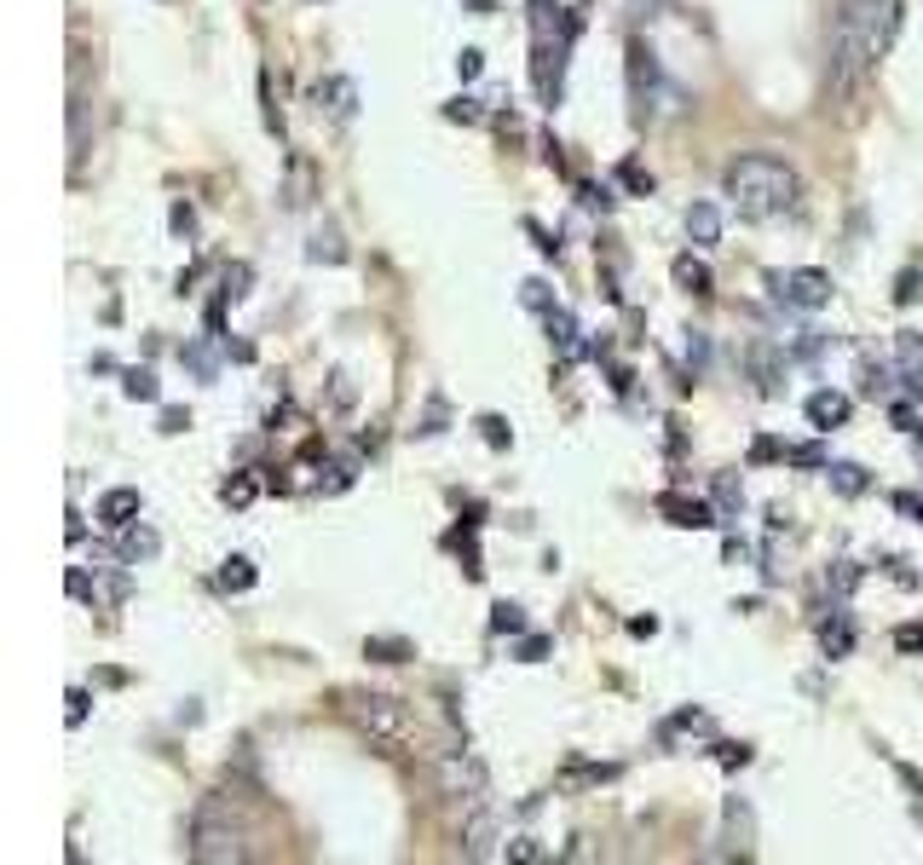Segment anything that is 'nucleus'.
<instances>
[{
	"mask_svg": "<svg viewBox=\"0 0 923 865\" xmlns=\"http://www.w3.org/2000/svg\"><path fill=\"white\" fill-rule=\"evenodd\" d=\"M721 196L733 203L739 219H779L796 208L802 196V179L791 163H779V156L768 151H751L739 156V163H728V173H721Z\"/></svg>",
	"mask_w": 923,
	"mask_h": 865,
	"instance_id": "f257e3e1",
	"label": "nucleus"
},
{
	"mask_svg": "<svg viewBox=\"0 0 923 865\" xmlns=\"http://www.w3.org/2000/svg\"><path fill=\"white\" fill-rule=\"evenodd\" d=\"M347 716H352V728L364 733L370 744H381L387 756H398V750H410V744H416V716H410V704L393 698V693H352Z\"/></svg>",
	"mask_w": 923,
	"mask_h": 865,
	"instance_id": "f03ea898",
	"label": "nucleus"
},
{
	"mask_svg": "<svg viewBox=\"0 0 923 865\" xmlns=\"http://www.w3.org/2000/svg\"><path fill=\"white\" fill-rule=\"evenodd\" d=\"M439 791L456 796V802H468V808H479V802L491 796L486 761H479L474 750H445V756H439Z\"/></svg>",
	"mask_w": 923,
	"mask_h": 865,
	"instance_id": "7ed1b4c3",
	"label": "nucleus"
},
{
	"mask_svg": "<svg viewBox=\"0 0 923 865\" xmlns=\"http://www.w3.org/2000/svg\"><path fill=\"white\" fill-rule=\"evenodd\" d=\"M768 289H774L779 307H796V312H819V307H831V272H819V266L774 272V277H768Z\"/></svg>",
	"mask_w": 923,
	"mask_h": 865,
	"instance_id": "20e7f679",
	"label": "nucleus"
},
{
	"mask_svg": "<svg viewBox=\"0 0 923 865\" xmlns=\"http://www.w3.org/2000/svg\"><path fill=\"white\" fill-rule=\"evenodd\" d=\"M624 58H630V98H635V116L647 122V116H652V98H658V58H652V47L640 41V35L630 41Z\"/></svg>",
	"mask_w": 923,
	"mask_h": 865,
	"instance_id": "39448f33",
	"label": "nucleus"
},
{
	"mask_svg": "<svg viewBox=\"0 0 923 865\" xmlns=\"http://www.w3.org/2000/svg\"><path fill=\"white\" fill-rule=\"evenodd\" d=\"M243 854H249V849H243V831H226V825H214V819L196 825L191 860H203V865H226V860H243Z\"/></svg>",
	"mask_w": 923,
	"mask_h": 865,
	"instance_id": "423d86ee",
	"label": "nucleus"
},
{
	"mask_svg": "<svg viewBox=\"0 0 923 865\" xmlns=\"http://www.w3.org/2000/svg\"><path fill=\"white\" fill-rule=\"evenodd\" d=\"M658 514H664L670 526H681V531H716V526H721V514L710 508V502L681 496V491H664V496H658Z\"/></svg>",
	"mask_w": 923,
	"mask_h": 865,
	"instance_id": "0eeeda50",
	"label": "nucleus"
},
{
	"mask_svg": "<svg viewBox=\"0 0 923 865\" xmlns=\"http://www.w3.org/2000/svg\"><path fill=\"white\" fill-rule=\"evenodd\" d=\"M139 508H145V496H139L133 485H116V491L98 496V526H105V531H128L139 519Z\"/></svg>",
	"mask_w": 923,
	"mask_h": 865,
	"instance_id": "6e6552de",
	"label": "nucleus"
},
{
	"mask_svg": "<svg viewBox=\"0 0 923 865\" xmlns=\"http://www.w3.org/2000/svg\"><path fill=\"white\" fill-rule=\"evenodd\" d=\"M895 364H900V387H907V398H923V335L918 329L895 335Z\"/></svg>",
	"mask_w": 923,
	"mask_h": 865,
	"instance_id": "1a4fd4ad",
	"label": "nucleus"
},
{
	"mask_svg": "<svg viewBox=\"0 0 923 865\" xmlns=\"http://www.w3.org/2000/svg\"><path fill=\"white\" fill-rule=\"evenodd\" d=\"M312 98H317V110L335 116V122H352L358 116V87L347 82V75H324V82L312 87Z\"/></svg>",
	"mask_w": 923,
	"mask_h": 865,
	"instance_id": "9d476101",
	"label": "nucleus"
},
{
	"mask_svg": "<svg viewBox=\"0 0 923 865\" xmlns=\"http://www.w3.org/2000/svg\"><path fill=\"white\" fill-rule=\"evenodd\" d=\"M849 393H814L808 405H802V416H808V428H819V433H831V428H842V421H849Z\"/></svg>",
	"mask_w": 923,
	"mask_h": 865,
	"instance_id": "9b49d317",
	"label": "nucleus"
},
{
	"mask_svg": "<svg viewBox=\"0 0 923 865\" xmlns=\"http://www.w3.org/2000/svg\"><path fill=\"white\" fill-rule=\"evenodd\" d=\"M543 324H549V340H554V347H560V358H584L589 347H584V340H577V335H584V329H577V317L572 312H543Z\"/></svg>",
	"mask_w": 923,
	"mask_h": 865,
	"instance_id": "f8f14e48",
	"label": "nucleus"
},
{
	"mask_svg": "<svg viewBox=\"0 0 923 865\" xmlns=\"http://www.w3.org/2000/svg\"><path fill=\"white\" fill-rule=\"evenodd\" d=\"M670 277H675V289H687V295H710V289H716L710 266H705V260H693V254H675Z\"/></svg>",
	"mask_w": 923,
	"mask_h": 865,
	"instance_id": "ddd939ff",
	"label": "nucleus"
},
{
	"mask_svg": "<svg viewBox=\"0 0 923 865\" xmlns=\"http://www.w3.org/2000/svg\"><path fill=\"white\" fill-rule=\"evenodd\" d=\"M156 549H163V537H156L151 526H139V519H133V526L122 531V549H116V554H122V566H139V560H151Z\"/></svg>",
	"mask_w": 923,
	"mask_h": 865,
	"instance_id": "4468645a",
	"label": "nucleus"
},
{
	"mask_svg": "<svg viewBox=\"0 0 923 865\" xmlns=\"http://www.w3.org/2000/svg\"><path fill=\"white\" fill-rule=\"evenodd\" d=\"M826 479H831L837 496H866V491H872V479H866V468H860V461H826Z\"/></svg>",
	"mask_w": 923,
	"mask_h": 865,
	"instance_id": "2eb2a0df",
	"label": "nucleus"
},
{
	"mask_svg": "<svg viewBox=\"0 0 923 865\" xmlns=\"http://www.w3.org/2000/svg\"><path fill=\"white\" fill-rule=\"evenodd\" d=\"M491 842H496V819L486 814V802H479V814H474V825H468V842H462V854H468V860H491V854H496Z\"/></svg>",
	"mask_w": 923,
	"mask_h": 865,
	"instance_id": "dca6fc26",
	"label": "nucleus"
},
{
	"mask_svg": "<svg viewBox=\"0 0 923 865\" xmlns=\"http://www.w3.org/2000/svg\"><path fill=\"white\" fill-rule=\"evenodd\" d=\"M254 582H260V572H254L249 554H231L226 566H219V589H226V594H249Z\"/></svg>",
	"mask_w": 923,
	"mask_h": 865,
	"instance_id": "f3484780",
	"label": "nucleus"
},
{
	"mask_svg": "<svg viewBox=\"0 0 923 865\" xmlns=\"http://www.w3.org/2000/svg\"><path fill=\"white\" fill-rule=\"evenodd\" d=\"M687 237H693V243H716V237H721V208L716 203H693L687 208Z\"/></svg>",
	"mask_w": 923,
	"mask_h": 865,
	"instance_id": "a211bd4d",
	"label": "nucleus"
},
{
	"mask_svg": "<svg viewBox=\"0 0 923 865\" xmlns=\"http://www.w3.org/2000/svg\"><path fill=\"white\" fill-rule=\"evenodd\" d=\"M751 837H756V819H751V802H728V842L739 854H751Z\"/></svg>",
	"mask_w": 923,
	"mask_h": 865,
	"instance_id": "6ab92c4d",
	"label": "nucleus"
},
{
	"mask_svg": "<svg viewBox=\"0 0 923 865\" xmlns=\"http://www.w3.org/2000/svg\"><path fill=\"white\" fill-rule=\"evenodd\" d=\"M681 733H716V721H710L705 710H675L664 728H658V738H664V744H675Z\"/></svg>",
	"mask_w": 923,
	"mask_h": 865,
	"instance_id": "aec40b11",
	"label": "nucleus"
},
{
	"mask_svg": "<svg viewBox=\"0 0 923 865\" xmlns=\"http://www.w3.org/2000/svg\"><path fill=\"white\" fill-rule=\"evenodd\" d=\"M122 393L133 398V405H156V398H163V387H156V375L151 370H122Z\"/></svg>",
	"mask_w": 923,
	"mask_h": 865,
	"instance_id": "412c9836",
	"label": "nucleus"
},
{
	"mask_svg": "<svg viewBox=\"0 0 923 865\" xmlns=\"http://www.w3.org/2000/svg\"><path fill=\"white\" fill-rule=\"evenodd\" d=\"M819 640H826V658H849V647H854V623L837 612L826 629H819Z\"/></svg>",
	"mask_w": 923,
	"mask_h": 865,
	"instance_id": "4be33fe9",
	"label": "nucleus"
},
{
	"mask_svg": "<svg viewBox=\"0 0 923 865\" xmlns=\"http://www.w3.org/2000/svg\"><path fill=\"white\" fill-rule=\"evenodd\" d=\"M364 658H375V663H405V658H410V640H398V635H370V640H364Z\"/></svg>",
	"mask_w": 923,
	"mask_h": 865,
	"instance_id": "5701e85b",
	"label": "nucleus"
},
{
	"mask_svg": "<svg viewBox=\"0 0 923 865\" xmlns=\"http://www.w3.org/2000/svg\"><path fill=\"white\" fill-rule=\"evenodd\" d=\"M739 508H745V491H739L733 473H721V479H716V514H721V519H739Z\"/></svg>",
	"mask_w": 923,
	"mask_h": 865,
	"instance_id": "b1692460",
	"label": "nucleus"
},
{
	"mask_svg": "<svg viewBox=\"0 0 923 865\" xmlns=\"http://www.w3.org/2000/svg\"><path fill=\"white\" fill-rule=\"evenodd\" d=\"M618 185H624L630 196H652V173L635 163V156H624V163H618Z\"/></svg>",
	"mask_w": 923,
	"mask_h": 865,
	"instance_id": "393cba45",
	"label": "nucleus"
},
{
	"mask_svg": "<svg viewBox=\"0 0 923 865\" xmlns=\"http://www.w3.org/2000/svg\"><path fill=\"white\" fill-rule=\"evenodd\" d=\"M491 629L496 635H526V612H519L514 600H496V606H491Z\"/></svg>",
	"mask_w": 923,
	"mask_h": 865,
	"instance_id": "a878e982",
	"label": "nucleus"
},
{
	"mask_svg": "<svg viewBox=\"0 0 923 865\" xmlns=\"http://www.w3.org/2000/svg\"><path fill=\"white\" fill-rule=\"evenodd\" d=\"M254 479L249 473H237V479H226V485H219V502H226V508H249V502H254Z\"/></svg>",
	"mask_w": 923,
	"mask_h": 865,
	"instance_id": "bb28decb",
	"label": "nucleus"
},
{
	"mask_svg": "<svg viewBox=\"0 0 923 865\" xmlns=\"http://www.w3.org/2000/svg\"><path fill=\"white\" fill-rule=\"evenodd\" d=\"M918 295H923V272L907 266V272L895 277V307H918Z\"/></svg>",
	"mask_w": 923,
	"mask_h": 865,
	"instance_id": "cd10ccee",
	"label": "nucleus"
},
{
	"mask_svg": "<svg viewBox=\"0 0 923 865\" xmlns=\"http://www.w3.org/2000/svg\"><path fill=\"white\" fill-rule=\"evenodd\" d=\"M786 461H791V468H814V473H826V445H791L786 450Z\"/></svg>",
	"mask_w": 923,
	"mask_h": 865,
	"instance_id": "c85d7f7f",
	"label": "nucleus"
},
{
	"mask_svg": "<svg viewBox=\"0 0 923 865\" xmlns=\"http://www.w3.org/2000/svg\"><path fill=\"white\" fill-rule=\"evenodd\" d=\"M445 122H486V110H479V98H468V93H456L451 105H445Z\"/></svg>",
	"mask_w": 923,
	"mask_h": 865,
	"instance_id": "c756f323",
	"label": "nucleus"
},
{
	"mask_svg": "<svg viewBox=\"0 0 923 865\" xmlns=\"http://www.w3.org/2000/svg\"><path fill=\"white\" fill-rule=\"evenodd\" d=\"M826 582H831L837 594H854V589H860V566H854V560H837V566L826 572Z\"/></svg>",
	"mask_w": 923,
	"mask_h": 865,
	"instance_id": "7c9ffc66",
	"label": "nucleus"
},
{
	"mask_svg": "<svg viewBox=\"0 0 923 865\" xmlns=\"http://www.w3.org/2000/svg\"><path fill=\"white\" fill-rule=\"evenodd\" d=\"M549 647H554V640H549V635H519V647H514V658H519V663H543V658H549Z\"/></svg>",
	"mask_w": 923,
	"mask_h": 865,
	"instance_id": "2f4dec72",
	"label": "nucleus"
},
{
	"mask_svg": "<svg viewBox=\"0 0 923 865\" xmlns=\"http://www.w3.org/2000/svg\"><path fill=\"white\" fill-rule=\"evenodd\" d=\"M479 428H486V445H491V450H508V445H514V433H508L503 416H479Z\"/></svg>",
	"mask_w": 923,
	"mask_h": 865,
	"instance_id": "473e14b6",
	"label": "nucleus"
},
{
	"mask_svg": "<svg viewBox=\"0 0 923 865\" xmlns=\"http://www.w3.org/2000/svg\"><path fill=\"white\" fill-rule=\"evenodd\" d=\"M479 70H486V52H479V47H462V52H456V75H462V82H479Z\"/></svg>",
	"mask_w": 923,
	"mask_h": 865,
	"instance_id": "72a5a7b5",
	"label": "nucleus"
},
{
	"mask_svg": "<svg viewBox=\"0 0 923 865\" xmlns=\"http://www.w3.org/2000/svg\"><path fill=\"white\" fill-rule=\"evenodd\" d=\"M716 761H721V768H751V744H716Z\"/></svg>",
	"mask_w": 923,
	"mask_h": 865,
	"instance_id": "f704fd0d",
	"label": "nucleus"
},
{
	"mask_svg": "<svg viewBox=\"0 0 923 865\" xmlns=\"http://www.w3.org/2000/svg\"><path fill=\"white\" fill-rule=\"evenodd\" d=\"M64 704H70V710H64V721H70V728H82V721H87V704H93V693H87V687H70V698H64Z\"/></svg>",
	"mask_w": 923,
	"mask_h": 865,
	"instance_id": "c9c22d12",
	"label": "nucleus"
},
{
	"mask_svg": "<svg viewBox=\"0 0 923 865\" xmlns=\"http://www.w3.org/2000/svg\"><path fill=\"white\" fill-rule=\"evenodd\" d=\"M895 652H923V623H900V629H895Z\"/></svg>",
	"mask_w": 923,
	"mask_h": 865,
	"instance_id": "e433bc0d",
	"label": "nucleus"
},
{
	"mask_svg": "<svg viewBox=\"0 0 923 865\" xmlns=\"http://www.w3.org/2000/svg\"><path fill=\"white\" fill-rule=\"evenodd\" d=\"M312 260H329V266H340V260H347V249L335 243V237H312V249H307Z\"/></svg>",
	"mask_w": 923,
	"mask_h": 865,
	"instance_id": "4c0bfd02",
	"label": "nucleus"
},
{
	"mask_svg": "<svg viewBox=\"0 0 923 865\" xmlns=\"http://www.w3.org/2000/svg\"><path fill=\"white\" fill-rule=\"evenodd\" d=\"M249 295V266H231L226 272V289H219V300H243Z\"/></svg>",
	"mask_w": 923,
	"mask_h": 865,
	"instance_id": "58836bf2",
	"label": "nucleus"
},
{
	"mask_svg": "<svg viewBox=\"0 0 923 865\" xmlns=\"http://www.w3.org/2000/svg\"><path fill=\"white\" fill-rule=\"evenodd\" d=\"M687 364H693V370H705V364H710V340L698 335V329L687 335Z\"/></svg>",
	"mask_w": 923,
	"mask_h": 865,
	"instance_id": "ea45409f",
	"label": "nucleus"
},
{
	"mask_svg": "<svg viewBox=\"0 0 923 865\" xmlns=\"http://www.w3.org/2000/svg\"><path fill=\"white\" fill-rule=\"evenodd\" d=\"M168 226H173L179 237H191V231H196V214H191V203H173V214H168Z\"/></svg>",
	"mask_w": 923,
	"mask_h": 865,
	"instance_id": "a19ab883",
	"label": "nucleus"
},
{
	"mask_svg": "<svg viewBox=\"0 0 923 865\" xmlns=\"http://www.w3.org/2000/svg\"><path fill=\"white\" fill-rule=\"evenodd\" d=\"M526 307H531V312H554V300H549V284H537V277H531V284H526Z\"/></svg>",
	"mask_w": 923,
	"mask_h": 865,
	"instance_id": "79ce46f5",
	"label": "nucleus"
},
{
	"mask_svg": "<svg viewBox=\"0 0 923 865\" xmlns=\"http://www.w3.org/2000/svg\"><path fill=\"white\" fill-rule=\"evenodd\" d=\"M179 358H185V364H191L196 375H203V381H214V358H208L203 347H185V352H179Z\"/></svg>",
	"mask_w": 923,
	"mask_h": 865,
	"instance_id": "37998d69",
	"label": "nucleus"
},
{
	"mask_svg": "<svg viewBox=\"0 0 923 865\" xmlns=\"http://www.w3.org/2000/svg\"><path fill=\"white\" fill-rule=\"evenodd\" d=\"M779 456H786V445H774V438H756V445H751V461H756V468H762V461H779Z\"/></svg>",
	"mask_w": 923,
	"mask_h": 865,
	"instance_id": "c03bdc74",
	"label": "nucleus"
},
{
	"mask_svg": "<svg viewBox=\"0 0 923 865\" xmlns=\"http://www.w3.org/2000/svg\"><path fill=\"white\" fill-rule=\"evenodd\" d=\"M889 421L900 433H918V416H912V405H889Z\"/></svg>",
	"mask_w": 923,
	"mask_h": 865,
	"instance_id": "a18cd8bd",
	"label": "nucleus"
},
{
	"mask_svg": "<svg viewBox=\"0 0 923 865\" xmlns=\"http://www.w3.org/2000/svg\"><path fill=\"white\" fill-rule=\"evenodd\" d=\"M508 854H514V860H543V849H537L531 837H514V842H508Z\"/></svg>",
	"mask_w": 923,
	"mask_h": 865,
	"instance_id": "49530a36",
	"label": "nucleus"
},
{
	"mask_svg": "<svg viewBox=\"0 0 923 865\" xmlns=\"http://www.w3.org/2000/svg\"><path fill=\"white\" fill-rule=\"evenodd\" d=\"M577 196H584L589 208H612V191H600V185H577Z\"/></svg>",
	"mask_w": 923,
	"mask_h": 865,
	"instance_id": "de8ad7c7",
	"label": "nucleus"
},
{
	"mask_svg": "<svg viewBox=\"0 0 923 865\" xmlns=\"http://www.w3.org/2000/svg\"><path fill=\"white\" fill-rule=\"evenodd\" d=\"M185 428H191V416L168 405V410H163V433H185Z\"/></svg>",
	"mask_w": 923,
	"mask_h": 865,
	"instance_id": "09e8293b",
	"label": "nucleus"
},
{
	"mask_svg": "<svg viewBox=\"0 0 923 865\" xmlns=\"http://www.w3.org/2000/svg\"><path fill=\"white\" fill-rule=\"evenodd\" d=\"M70 594H75V600H87V594H93V582H87V572H82V566L70 572Z\"/></svg>",
	"mask_w": 923,
	"mask_h": 865,
	"instance_id": "8fccbe9b",
	"label": "nucleus"
},
{
	"mask_svg": "<svg viewBox=\"0 0 923 865\" xmlns=\"http://www.w3.org/2000/svg\"><path fill=\"white\" fill-rule=\"evenodd\" d=\"M630 12L635 17H658V12H664V0H630Z\"/></svg>",
	"mask_w": 923,
	"mask_h": 865,
	"instance_id": "3c124183",
	"label": "nucleus"
},
{
	"mask_svg": "<svg viewBox=\"0 0 923 865\" xmlns=\"http://www.w3.org/2000/svg\"><path fill=\"white\" fill-rule=\"evenodd\" d=\"M630 635H658V617H630Z\"/></svg>",
	"mask_w": 923,
	"mask_h": 865,
	"instance_id": "603ef678",
	"label": "nucleus"
},
{
	"mask_svg": "<svg viewBox=\"0 0 923 865\" xmlns=\"http://www.w3.org/2000/svg\"><path fill=\"white\" fill-rule=\"evenodd\" d=\"M64 537H70V542H87V526H82V514H70V526H64Z\"/></svg>",
	"mask_w": 923,
	"mask_h": 865,
	"instance_id": "864d4df0",
	"label": "nucleus"
},
{
	"mask_svg": "<svg viewBox=\"0 0 923 865\" xmlns=\"http://www.w3.org/2000/svg\"><path fill=\"white\" fill-rule=\"evenodd\" d=\"M462 7H468V12H479V17H486V12H496V0H462Z\"/></svg>",
	"mask_w": 923,
	"mask_h": 865,
	"instance_id": "5fc2aeb1",
	"label": "nucleus"
},
{
	"mask_svg": "<svg viewBox=\"0 0 923 865\" xmlns=\"http://www.w3.org/2000/svg\"><path fill=\"white\" fill-rule=\"evenodd\" d=\"M837 7H889V0H837Z\"/></svg>",
	"mask_w": 923,
	"mask_h": 865,
	"instance_id": "6e6d98bb",
	"label": "nucleus"
}]
</instances>
